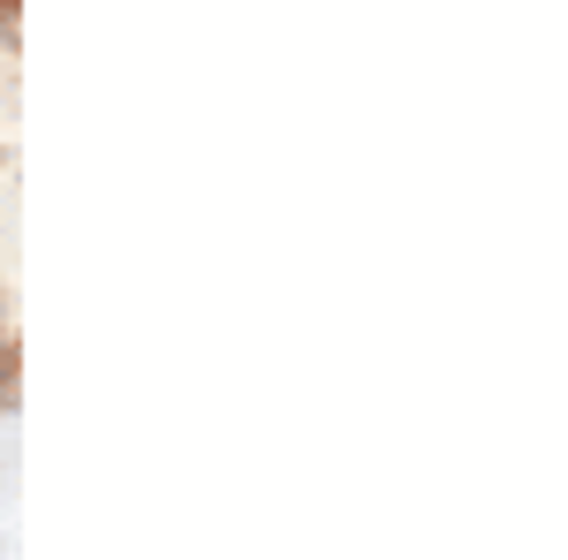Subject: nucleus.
I'll list each match as a JSON object with an SVG mask.
<instances>
[{
    "mask_svg": "<svg viewBox=\"0 0 568 560\" xmlns=\"http://www.w3.org/2000/svg\"><path fill=\"white\" fill-rule=\"evenodd\" d=\"M8 334H16V326H8V288H0V342H8Z\"/></svg>",
    "mask_w": 568,
    "mask_h": 560,
    "instance_id": "3",
    "label": "nucleus"
},
{
    "mask_svg": "<svg viewBox=\"0 0 568 560\" xmlns=\"http://www.w3.org/2000/svg\"><path fill=\"white\" fill-rule=\"evenodd\" d=\"M0 45H8V53L23 45V0H0Z\"/></svg>",
    "mask_w": 568,
    "mask_h": 560,
    "instance_id": "2",
    "label": "nucleus"
},
{
    "mask_svg": "<svg viewBox=\"0 0 568 560\" xmlns=\"http://www.w3.org/2000/svg\"><path fill=\"white\" fill-rule=\"evenodd\" d=\"M16 401H23V348L8 334V342H0V417H16Z\"/></svg>",
    "mask_w": 568,
    "mask_h": 560,
    "instance_id": "1",
    "label": "nucleus"
}]
</instances>
